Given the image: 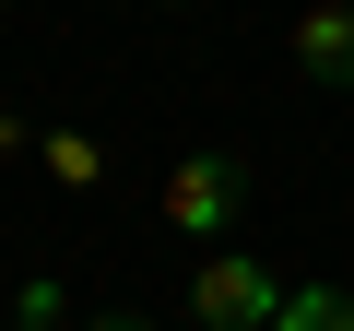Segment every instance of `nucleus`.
<instances>
[{
  "instance_id": "obj_7",
  "label": "nucleus",
  "mask_w": 354,
  "mask_h": 331,
  "mask_svg": "<svg viewBox=\"0 0 354 331\" xmlns=\"http://www.w3.org/2000/svg\"><path fill=\"white\" fill-rule=\"evenodd\" d=\"M24 331H48V319H24Z\"/></svg>"
},
{
  "instance_id": "obj_4",
  "label": "nucleus",
  "mask_w": 354,
  "mask_h": 331,
  "mask_svg": "<svg viewBox=\"0 0 354 331\" xmlns=\"http://www.w3.org/2000/svg\"><path fill=\"white\" fill-rule=\"evenodd\" d=\"M272 331H354V296L307 284V296H283V319H272Z\"/></svg>"
},
{
  "instance_id": "obj_2",
  "label": "nucleus",
  "mask_w": 354,
  "mask_h": 331,
  "mask_svg": "<svg viewBox=\"0 0 354 331\" xmlns=\"http://www.w3.org/2000/svg\"><path fill=\"white\" fill-rule=\"evenodd\" d=\"M236 213V166H213V154H189V166H177V178H165V225L177 237H213Z\"/></svg>"
},
{
  "instance_id": "obj_5",
  "label": "nucleus",
  "mask_w": 354,
  "mask_h": 331,
  "mask_svg": "<svg viewBox=\"0 0 354 331\" xmlns=\"http://www.w3.org/2000/svg\"><path fill=\"white\" fill-rule=\"evenodd\" d=\"M48 178H71V190L95 178V142H83V130H59V142H48Z\"/></svg>"
},
{
  "instance_id": "obj_6",
  "label": "nucleus",
  "mask_w": 354,
  "mask_h": 331,
  "mask_svg": "<svg viewBox=\"0 0 354 331\" xmlns=\"http://www.w3.org/2000/svg\"><path fill=\"white\" fill-rule=\"evenodd\" d=\"M95 331H142V319H95Z\"/></svg>"
},
{
  "instance_id": "obj_1",
  "label": "nucleus",
  "mask_w": 354,
  "mask_h": 331,
  "mask_svg": "<svg viewBox=\"0 0 354 331\" xmlns=\"http://www.w3.org/2000/svg\"><path fill=\"white\" fill-rule=\"evenodd\" d=\"M189 319H201V331H272L283 296H272V272H260L248 249H213L201 284H189Z\"/></svg>"
},
{
  "instance_id": "obj_3",
  "label": "nucleus",
  "mask_w": 354,
  "mask_h": 331,
  "mask_svg": "<svg viewBox=\"0 0 354 331\" xmlns=\"http://www.w3.org/2000/svg\"><path fill=\"white\" fill-rule=\"evenodd\" d=\"M295 60H307L319 83H354V12H307V36H295Z\"/></svg>"
}]
</instances>
